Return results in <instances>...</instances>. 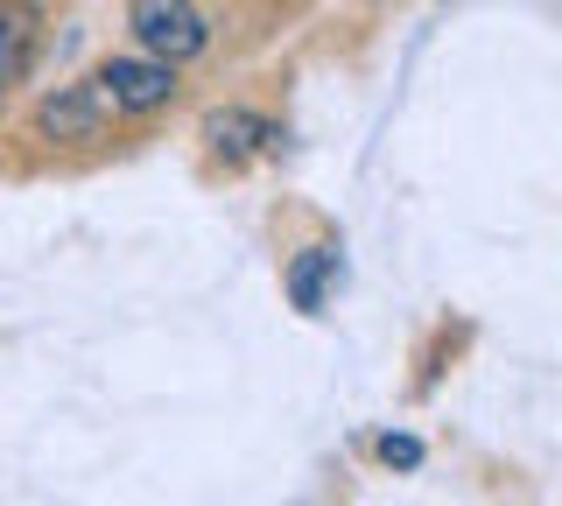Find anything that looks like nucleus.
Listing matches in <instances>:
<instances>
[{"label":"nucleus","instance_id":"obj_4","mask_svg":"<svg viewBox=\"0 0 562 506\" xmlns=\"http://www.w3.org/2000/svg\"><path fill=\"white\" fill-rule=\"evenodd\" d=\"M204 142H211L218 162H246V155H260V148H281V127L260 120V113H246V106H233V113L204 120Z\"/></svg>","mask_w":562,"mask_h":506},{"label":"nucleus","instance_id":"obj_1","mask_svg":"<svg viewBox=\"0 0 562 506\" xmlns=\"http://www.w3.org/2000/svg\"><path fill=\"white\" fill-rule=\"evenodd\" d=\"M127 29H134L140 57L169 64V71L183 57H204V49H211V14L190 8V0H140V8L127 14Z\"/></svg>","mask_w":562,"mask_h":506},{"label":"nucleus","instance_id":"obj_2","mask_svg":"<svg viewBox=\"0 0 562 506\" xmlns=\"http://www.w3.org/2000/svg\"><path fill=\"white\" fill-rule=\"evenodd\" d=\"M92 92H99L105 113H155L176 99V71L169 64H148V57H113V64H99Z\"/></svg>","mask_w":562,"mask_h":506},{"label":"nucleus","instance_id":"obj_6","mask_svg":"<svg viewBox=\"0 0 562 506\" xmlns=\"http://www.w3.org/2000/svg\"><path fill=\"white\" fill-rule=\"evenodd\" d=\"M338 274V254L330 247H310L303 260H295V274H289V289H295V303L303 310H324V282Z\"/></svg>","mask_w":562,"mask_h":506},{"label":"nucleus","instance_id":"obj_5","mask_svg":"<svg viewBox=\"0 0 562 506\" xmlns=\"http://www.w3.org/2000/svg\"><path fill=\"white\" fill-rule=\"evenodd\" d=\"M99 120H105V106H99L92 85H64L57 99H43L35 127H43L49 142H85V134H99Z\"/></svg>","mask_w":562,"mask_h":506},{"label":"nucleus","instance_id":"obj_7","mask_svg":"<svg viewBox=\"0 0 562 506\" xmlns=\"http://www.w3.org/2000/svg\"><path fill=\"white\" fill-rule=\"evenodd\" d=\"M380 458L386 464H422V443L415 436H380Z\"/></svg>","mask_w":562,"mask_h":506},{"label":"nucleus","instance_id":"obj_3","mask_svg":"<svg viewBox=\"0 0 562 506\" xmlns=\"http://www.w3.org/2000/svg\"><path fill=\"white\" fill-rule=\"evenodd\" d=\"M35 57H43V14L35 8H0V92L29 85Z\"/></svg>","mask_w":562,"mask_h":506}]
</instances>
